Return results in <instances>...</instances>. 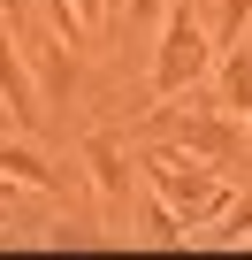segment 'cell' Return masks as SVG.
Masks as SVG:
<instances>
[{
	"instance_id": "1",
	"label": "cell",
	"mask_w": 252,
	"mask_h": 260,
	"mask_svg": "<svg viewBox=\"0 0 252 260\" xmlns=\"http://www.w3.org/2000/svg\"><path fill=\"white\" fill-rule=\"evenodd\" d=\"M146 176H153V191H161V199H168L191 230L222 222V207L237 199V191H229V184H222V176H214L191 146H153V153H146Z\"/></svg>"
},
{
	"instance_id": "2",
	"label": "cell",
	"mask_w": 252,
	"mask_h": 260,
	"mask_svg": "<svg viewBox=\"0 0 252 260\" xmlns=\"http://www.w3.org/2000/svg\"><path fill=\"white\" fill-rule=\"evenodd\" d=\"M206 69H214V31H206L191 8H168V16H161V46H153V100L199 92Z\"/></svg>"
},
{
	"instance_id": "3",
	"label": "cell",
	"mask_w": 252,
	"mask_h": 260,
	"mask_svg": "<svg viewBox=\"0 0 252 260\" xmlns=\"http://www.w3.org/2000/svg\"><path fill=\"white\" fill-rule=\"evenodd\" d=\"M153 130H168V138H176V146H191L199 161H237V153H244V138H237L229 107L214 115V107H176V100H161V107H153Z\"/></svg>"
},
{
	"instance_id": "4",
	"label": "cell",
	"mask_w": 252,
	"mask_h": 260,
	"mask_svg": "<svg viewBox=\"0 0 252 260\" xmlns=\"http://www.w3.org/2000/svg\"><path fill=\"white\" fill-rule=\"evenodd\" d=\"M84 176H92V191H99V214L115 222L122 199H130V161H122V146L107 138V130H92V138H84Z\"/></svg>"
},
{
	"instance_id": "5",
	"label": "cell",
	"mask_w": 252,
	"mask_h": 260,
	"mask_svg": "<svg viewBox=\"0 0 252 260\" xmlns=\"http://www.w3.org/2000/svg\"><path fill=\"white\" fill-rule=\"evenodd\" d=\"M0 107H8L16 130L39 122V77H31V61H23V46H16L8 31H0Z\"/></svg>"
},
{
	"instance_id": "6",
	"label": "cell",
	"mask_w": 252,
	"mask_h": 260,
	"mask_svg": "<svg viewBox=\"0 0 252 260\" xmlns=\"http://www.w3.org/2000/svg\"><path fill=\"white\" fill-rule=\"evenodd\" d=\"M222 107H229L237 122H252V46H244V39L222 46Z\"/></svg>"
},
{
	"instance_id": "7",
	"label": "cell",
	"mask_w": 252,
	"mask_h": 260,
	"mask_svg": "<svg viewBox=\"0 0 252 260\" xmlns=\"http://www.w3.org/2000/svg\"><path fill=\"white\" fill-rule=\"evenodd\" d=\"M0 169H8V184H39V191H69V176L54 161H39L31 146H0Z\"/></svg>"
},
{
	"instance_id": "8",
	"label": "cell",
	"mask_w": 252,
	"mask_h": 260,
	"mask_svg": "<svg viewBox=\"0 0 252 260\" xmlns=\"http://www.w3.org/2000/svg\"><path fill=\"white\" fill-rule=\"evenodd\" d=\"M31 54H39V92H69V84H77V69H69V39H61V31L39 39Z\"/></svg>"
},
{
	"instance_id": "9",
	"label": "cell",
	"mask_w": 252,
	"mask_h": 260,
	"mask_svg": "<svg viewBox=\"0 0 252 260\" xmlns=\"http://www.w3.org/2000/svg\"><path fill=\"white\" fill-rule=\"evenodd\" d=\"M206 237H222V245H252V199H229L222 222H206Z\"/></svg>"
},
{
	"instance_id": "10",
	"label": "cell",
	"mask_w": 252,
	"mask_h": 260,
	"mask_svg": "<svg viewBox=\"0 0 252 260\" xmlns=\"http://www.w3.org/2000/svg\"><path fill=\"white\" fill-rule=\"evenodd\" d=\"M252 31V0H222V16H214V46H237Z\"/></svg>"
},
{
	"instance_id": "11",
	"label": "cell",
	"mask_w": 252,
	"mask_h": 260,
	"mask_svg": "<svg viewBox=\"0 0 252 260\" xmlns=\"http://www.w3.org/2000/svg\"><path fill=\"white\" fill-rule=\"evenodd\" d=\"M46 16H54V31H61V39H84V16H77V0H46Z\"/></svg>"
},
{
	"instance_id": "12",
	"label": "cell",
	"mask_w": 252,
	"mask_h": 260,
	"mask_svg": "<svg viewBox=\"0 0 252 260\" xmlns=\"http://www.w3.org/2000/svg\"><path fill=\"white\" fill-rule=\"evenodd\" d=\"M130 16H138V23H161V16H168V0H130Z\"/></svg>"
},
{
	"instance_id": "13",
	"label": "cell",
	"mask_w": 252,
	"mask_h": 260,
	"mask_svg": "<svg viewBox=\"0 0 252 260\" xmlns=\"http://www.w3.org/2000/svg\"><path fill=\"white\" fill-rule=\"evenodd\" d=\"M77 16H84V31H99L107 23V0H77Z\"/></svg>"
},
{
	"instance_id": "14",
	"label": "cell",
	"mask_w": 252,
	"mask_h": 260,
	"mask_svg": "<svg viewBox=\"0 0 252 260\" xmlns=\"http://www.w3.org/2000/svg\"><path fill=\"white\" fill-rule=\"evenodd\" d=\"M0 16H8V23H16V16H23V0H0Z\"/></svg>"
},
{
	"instance_id": "15",
	"label": "cell",
	"mask_w": 252,
	"mask_h": 260,
	"mask_svg": "<svg viewBox=\"0 0 252 260\" xmlns=\"http://www.w3.org/2000/svg\"><path fill=\"white\" fill-rule=\"evenodd\" d=\"M0 199H8V169H0Z\"/></svg>"
},
{
	"instance_id": "16",
	"label": "cell",
	"mask_w": 252,
	"mask_h": 260,
	"mask_svg": "<svg viewBox=\"0 0 252 260\" xmlns=\"http://www.w3.org/2000/svg\"><path fill=\"white\" fill-rule=\"evenodd\" d=\"M0 115H8V107H0Z\"/></svg>"
}]
</instances>
